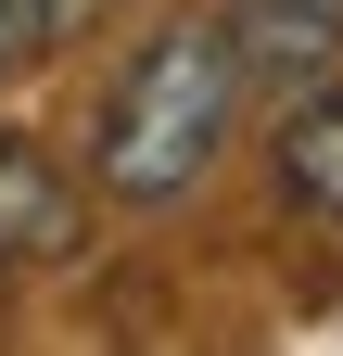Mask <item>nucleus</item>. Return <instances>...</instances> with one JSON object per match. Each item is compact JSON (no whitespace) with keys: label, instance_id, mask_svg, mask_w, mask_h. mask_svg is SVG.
Listing matches in <instances>:
<instances>
[{"label":"nucleus","instance_id":"1","mask_svg":"<svg viewBox=\"0 0 343 356\" xmlns=\"http://www.w3.org/2000/svg\"><path fill=\"white\" fill-rule=\"evenodd\" d=\"M229 127H242V51H229V26H153L140 51H127V76L102 89V127H90V178L115 204H178L217 178L229 153Z\"/></svg>","mask_w":343,"mask_h":356},{"label":"nucleus","instance_id":"4","mask_svg":"<svg viewBox=\"0 0 343 356\" xmlns=\"http://www.w3.org/2000/svg\"><path fill=\"white\" fill-rule=\"evenodd\" d=\"M280 191L306 204V216H331L343 229V89L318 76V89H292V127H280Z\"/></svg>","mask_w":343,"mask_h":356},{"label":"nucleus","instance_id":"2","mask_svg":"<svg viewBox=\"0 0 343 356\" xmlns=\"http://www.w3.org/2000/svg\"><path fill=\"white\" fill-rule=\"evenodd\" d=\"M229 51H242V89H318L343 76V0H229Z\"/></svg>","mask_w":343,"mask_h":356},{"label":"nucleus","instance_id":"5","mask_svg":"<svg viewBox=\"0 0 343 356\" xmlns=\"http://www.w3.org/2000/svg\"><path fill=\"white\" fill-rule=\"evenodd\" d=\"M38 38H51V0H0V89L38 64Z\"/></svg>","mask_w":343,"mask_h":356},{"label":"nucleus","instance_id":"3","mask_svg":"<svg viewBox=\"0 0 343 356\" xmlns=\"http://www.w3.org/2000/svg\"><path fill=\"white\" fill-rule=\"evenodd\" d=\"M90 242V204H76V178L51 153L0 140V280H26V267H64Z\"/></svg>","mask_w":343,"mask_h":356}]
</instances>
